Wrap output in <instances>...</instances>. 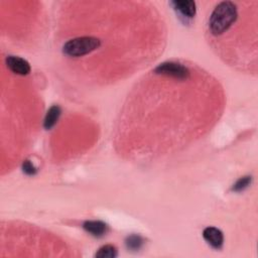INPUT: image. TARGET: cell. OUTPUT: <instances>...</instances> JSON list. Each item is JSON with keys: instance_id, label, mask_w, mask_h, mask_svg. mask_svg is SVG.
Segmentation results:
<instances>
[{"instance_id": "6da1fadb", "label": "cell", "mask_w": 258, "mask_h": 258, "mask_svg": "<svg viewBox=\"0 0 258 258\" xmlns=\"http://www.w3.org/2000/svg\"><path fill=\"white\" fill-rule=\"evenodd\" d=\"M238 16L237 6L234 2L223 1L219 3L213 10L209 19V29L215 36L223 34L227 31Z\"/></svg>"}, {"instance_id": "7a4b0ae2", "label": "cell", "mask_w": 258, "mask_h": 258, "mask_svg": "<svg viewBox=\"0 0 258 258\" xmlns=\"http://www.w3.org/2000/svg\"><path fill=\"white\" fill-rule=\"evenodd\" d=\"M101 42L93 36H82L70 39L62 46V51L71 57H80L94 51L100 46Z\"/></svg>"}, {"instance_id": "3957f363", "label": "cell", "mask_w": 258, "mask_h": 258, "mask_svg": "<svg viewBox=\"0 0 258 258\" xmlns=\"http://www.w3.org/2000/svg\"><path fill=\"white\" fill-rule=\"evenodd\" d=\"M154 72L157 75L170 77L176 80H186L190 76V72L187 67L174 61L162 62L156 67Z\"/></svg>"}, {"instance_id": "277c9868", "label": "cell", "mask_w": 258, "mask_h": 258, "mask_svg": "<svg viewBox=\"0 0 258 258\" xmlns=\"http://www.w3.org/2000/svg\"><path fill=\"white\" fill-rule=\"evenodd\" d=\"M7 68L14 74L25 76L30 73V64L22 57L15 55H8L5 59Z\"/></svg>"}, {"instance_id": "5b68a950", "label": "cell", "mask_w": 258, "mask_h": 258, "mask_svg": "<svg viewBox=\"0 0 258 258\" xmlns=\"http://www.w3.org/2000/svg\"><path fill=\"white\" fill-rule=\"evenodd\" d=\"M203 237L206 242L215 249H220L224 243V236L221 230L215 227H207L203 231Z\"/></svg>"}, {"instance_id": "8992f818", "label": "cell", "mask_w": 258, "mask_h": 258, "mask_svg": "<svg viewBox=\"0 0 258 258\" xmlns=\"http://www.w3.org/2000/svg\"><path fill=\"white\" fill-rule=\"evenodd\" d=\"M174 10L180 14L181 17L190 19L196 15V3L190 0H175L171 2Z\"/></svg>"}, {"instance_id": "52a82bcc", "label": "cell", "mask_w": 258, "mask_h": 258, "mask_svg": "<svg viewBox=\"0 0 258 258\" xmlns=\"http://www.w3.org/2000/svg\"><path fill=\"white\" fill-rule=\"evenodd\" d=\"M83 227L88 233L95 237H101L108 231V226L102 221H86Z\"/></svg>"}, {"instance_id": "ba28073f", "label": "cell", "mask_w": 258, "mask_h": 258, "mask_svg": "<svg viewBox=\"0 0 258 258\" xmlns=\"http://www.w3.org/2000/svg\"><path fill=\"white\" fill-rule=\"evenodd\" d=\"M60 113H61V110H60L59 106H57V105L51 106L48 109V111L46 112V115L44 118V122H43L44 128L45 129L52 128L55 125V123L57 122V120L60 116Z\"/></svg>"}, {"instance_id": "9c48e42d", "label": "cell", "mask_w": 258, "mask_h": 258, "mask_svg": "<svg viewBox=\"0 0 258 258\" xmlns=\"http://www.w3.org/2000/svg\"><path fill=\"white\" fill-rule=\"evenodd\" d=\"M118 254L117 249L113 245H105L102 246L96 253V257L98 258H114Z\"/></svg>"}, {"instance_id": "30bf717a", "label": "cell", "mask_w": 258, "mask_h": 258, "mask_svg": "<svg viewBox=\"0 0 258 258\" xmlns=\"http://www.w3.org/2000/svg\"><path fill=\"white\" fill-rule=\"evenodd\" d=\"M143 245V239L139 235H131L126 239V246L132 251L139 250Z\"/></svg>"}, {"instance_id": "8fae6325", "label": "cell", "mask_w": 258, "mask_h": 258, "mask_svg": "<svg viewBox=\"0 0 258 258\" xmlns=\"http://www.w3.org/2000/svg\"><path fill=\"white\" fill-rule=\"evenodd\" d=\"M251 181H252V177H251V176H249V175L243 176V177L239 178V179L233 184L232 189H233L234 191H242V190H244L245 188H247V187L250 185Z\"/></svg>"}, {"instance_id": "7c38bea8", "label": "cell", "mask_w": 258, "mask_h": 258, "mask_svg": "<svg viewBox=\"0 0 258 258\" xmlns=\"http://www.w3.org/2000/svg\"><path fill=\"white\" fill-rule=\"evenodd\" d=\"M22 169L28 175H33V174H35L37 172V169L34 167V165L29 160H25L23 162Z\"/></svg>"}]
</instances>
